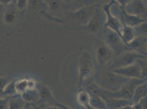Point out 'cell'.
Wrapping results in <instances>:
<instances>
[{
  "label": "cell",
  "instance_id": "cell-1",
  "mask_svg": "<svg viewBox=\"0 0 147 109\" xmlns=\"http://www.w3.org/2000/svg\"><path fill=\"white\" fill-rule=\"evenodd\" d=\"M130 79L117 75L107 68L98 73L95 83L104 90L115 92Z\"/></svg>",
  "mask_w": 147,
  "mask_h": 109
},
{
  "label": "cell",
  "instance_id": "cell-2",
  "mask_svg": "<svg viewBox=\"0 0 147 109\" xmlns=\"http://www.w3.org/2000/svg\"><path fill=\"white\" fill-rule=\"evenodd\" d=\"M95 70V63L92 54L85 51L81 55L78 62V88L82 89L84 82L90 78Z\"/></svg>",
  "mask_w": 147,
  "mask_h": 109
},
{
  "label": "cell",
  "instance_id": "cell-3",
  "mask_svg": "<svg viewBox=\"0 0 147 109\" xmlns=\"http://www.w3.org/2000/svg\"><path fill=\"white\" fill-rule=\"evenodd\" d=\"M145 81H147V79H131L123 84L118 91L115 92H109L102 88L99 97L102 98H110L131 100L136 87Z\"/></svg>",
  "mask_w": 147,
  "mask_h": 109
},
{
  "label": "cell",
  "instance_id": "cell-4",
  "mask_svg": "<svg viewBox=\"0 0 147 109\" xmlns=\"http://www.w3.org/2000/svg\"><path fill=\"white\" fill-rule=\"evenodd\" d=\"M102 31L103 37V41H102L113 50L117 56L125 51L132 50L124 43L121 37L117 32L106 27H104Z\"/></svg>",
  "mask_w": 147,
  "mask_h": 109
},
{
  "label": "cell",
  "instance_id": "cell-5",
  "mask_svg": "<svg viewBox=\"0 0 147 109\" xmlns=\"http://www.w3.org/2000/svg\"><path fill=\"white\" fill-rule=\"evenodd\" d=\"M138 58L147 59V56L140 54L134 50L125 51L117 55L110 63L108 69L112 70L121 67H126L136 62Z\"/></svg>",
  "mask_w": 147,
  "mask_h": 109
},
{
  "label": "cell",
  "instance_id": "cell-6",
  "mask_svg": "<svg viewBox=\"0 0 147 109\" xmlns=\"http://www.w3.org/2000/svg\"><path fill=\"white\" fill-rule=\"evenodd\" d=\"M113 50L103 41L98 40L96 44L95 56L97 63L100 68H104L109 66L114 58Z\"/></svg>",
  "mask_w": 147,
  "mask_h": 109
},
{
  "label": "cell",
  "instance_id": "cell-7",
  "mask_svg": "<svg viewBox=\"0 0 147 109\" xmlns=\"http://www.w3.org/2000/svg\"><path fill=\"white\" fill-rule=\"evenodd\" d=\"M106 21V15L102 7L99 5L96 7L92 18L86 26L82 27L84 31L91 33H97L104 28Z\"/></svg>",
  "mask_w": 147,
  "mask_h": 109
},
{
  "label": "cell",
  "instance_id": "cell-8",
  "mask_svg": "<svg viewBox=\"0 0 147 109\" xmlns=\"http://www.w3.org/2000/svg\"><path fill=\"white\" fill-rule=\"evenodd\" d=\"M97 6L98 4H93L81 7L71 12L70 15L71 18L83 27L86 26L92 18Z\"/></svg>",
  "mask_w": 147,
  "mask_h": 109
},
{
  "label": "cell",
  "instance_id": "cell-9",
  "mask_svg": "<svg viewBox=\"0 0 147 109\" xmlns=\"http://www.w3.org/2000/svg\"><path fill=\"white\" fill-rule=\"evenodd\" d=\"M125 10L129 14L147 19V0H131Z\"/></svg>",
  "mask_w": 147,
  "mask_h": 109
},
{
  "label": "cell",
  "instance_id": "cell-10",
  "mask_svg": "<svg viewBox=\"0 0 147 109\" xmlns=\"http://www.w3.org/2000/svg\"><path fill=\"white\" fill-rule=\"evenodd\" d=\"M111 70L113 73L129 79H146L143 78L141 67L136 62L126 67L116 68Z\"/></svg>",
  "mask_w": 147,
  "mask_h": 109
},
{
  "label": "cell",
  "instance_id": "cell-11",
  "mask_svg": "<svg viewBox=\"0 0 147 109\" xmlns=\"http://www.w3.org/2000/svg\"><path fill=\"white\" fill-rule=\"evenodd\" d=\"M111 3V1L110 0L109 3L102 7V8L106 15V21L104 25V27L110 29V30L117 32L122 38L121 31L123 25L119 20V19L114 17L110 12V6Z\"/></svg>",
  "mask_w": 147,
  "mask_h": 109
},
{
  "label": "cell",
  "instance_id": "cell-12",
  "mask_svg": "<svg viewBox=\"0 0 147 109\" xmlns=\"http://www.w3.org/2000/svg\"><path fill=\"white\" fill-rule=\"evenodd\" d=\"M36 88L40 94L38 104H46L49 105V106H54L57 105L58 102L55 99L52 92L47 85L37 82Z\"/></svg>",
  "mask_w": 147,
  "mask_h": 109
},
{
  "label": "cell",
  "instance_id": "cell-13",
  "mask_svg": "<svg viewBox=\"0 0 147 109\" xmlns=\"http://www.w3.org/2000/svg\"><path fill=\"white\" fill-rule=\"evenodd\" d=\"M31 5L35 12L39 13L45 18L49 20L55 21L59 23H63V21L50 15L49 13V6L44 0H30Z\"/></svg>",
  "mask_w": 147,
  "mask_h": 109
},
{
  "label": "cell",
  "instance_id": "cell-14",
  "mask_svg": "<svg viewBox=\"0 0 147 109\" xmlns=\"http://www.w3.org/2000/svg\"><path fill=\"white\" fill-rule=\"evenodd\" d=\"M147 36L135 37L128 45L132 50L147 56Z\"/></svg>",
  "mask_w": 147,
  "mask_h": 109
},
{
  "label": "cell",
  "instance_id": "cell-15",
  "mask_svg": "<svg viewBox=\"0 0 147 109\" xmlns=\"http://www.w3.org/2000/svg\"><path fill=\"white\" fill-rule=\"evenodd\" d=\"M147 82L145 81L136 87L131 100V105L138 103L141 99L147 97Z\"/></svg>",
  "mask_w": 147,
  "mask_h": 109
},
{
  "label": "cell",
  "instance_id": "cell-16",
  "mask_svg": "<svg viewBox=\"0 0 147 109\" xmlns=\"http://www.w3.org/2000/svg\"><path fill=\"white\" fill-rule=\"evenodd\" d=\"M103 99L105 101L108 109H120L126 105H131V100L126 99L110 98Z\"/></svg>",
  "mask_w": 147,
  "mask_h": 109
},
{
  "label": "cell",
  "instance_id": "cell-17",
  "mask_svg": "<svg viewBox=\"0 0 147 109\" xmlns=\"http://www.w3.org/2000/svg\"><path fill=\"white\" fill-rule=\"evenodd\" d=\"M21 96L27 103L37 105L40 100V94L37 88L32 90L28 89L23 93Z\"/></svg>",
  "mask_w": 147,
  "mask_h": 109
},
{
  "label": "cell",
  "instance_id": "cell-18",
  "mask_svg": "<svg viewBox=\"0 0 147 109\" xmlns=\"http://www.w3.org/2000/svg\"><path fill=\"white\" fill-rule=\"evenodd\" d=\"M66 7L73 12L81 7L93 5L94 0H63Z\"/></svg>",
  "mask_w": 147,
  "mask_h": 109
},
{
  "label": "cell",
  "instance_id": "cell-19",
  "mask_svg": "<svg viewBox=\"0 0 147 109\" xmlns=\"http://www.w3.org/2000/svg\"><path fill=\"white\" fill-rule=\"evenodd\" d=\"M8 98L9 109H23L26 104L20 94H17Z\"/></svg>",
  "mask_w": 147,
  "mask_h": 109
},
{
  "label": "cell",
  "instance_id": "cell-20",
  "mask_svg": "<svg viewBox=\"0 0 147 109\" xmlns=\"http://www.w3.org/2000/svg\"><path fill=\"white\" fill-rule=\"evenodd\" d=\"M121 33L123 41L127 45L129 43L132 41L135 38V35L133 27L123 25Z\"/></svg>",
  "mask_w": 147,
  "mask_h": 109
},
{
  "label": "cell",
  "instance_id": "cell-21",
  "mask_svg": "<svg viewBox=\"0 0 147 109\" xmlns=\"http://www.w3.org/2000/svg\"><path fill=\"white\" fill-rule=\"evenodd\" d=\"M47 4L49 10L55 13H59L66 7L63 0H44Z\"/></svg>",
  "mask_w": 147,
  "mask_h": 109
},
{
  "label": "cell",
  "instance_id": "cell-22",
  "mask_svg": "<svg viewBox=\"0 0 147 109\" xmlns=\"http://www.w3.org/2000/svg\"><path fill=\"white\" fill-rule=\"evenodd\" d=\"M90 97L91 96L88 92L82 89L79 91L76 95V101L80 105L85 108L89 105Z\"/></svg>",
  "mask_w": 147,
  "mask_h": 109
},
{
  "label": "cell",
  "instance_id": "cell-23",
  "mask_svg": "<svg viewBox=\"0 0 147 109\" xmlns=\"http://www.w3.org/2000/svg\"><path fill=\"white\" fill-rule=\"evenodd\" d=\"M89 105L97 109H108L104 99L98 96H91Z\"/></svg>",
  "mask_w": 147,
  "mask_h": 109
},
{
  "label": "cell",
  "instance_id": "cell-24",
  "mask_svg": "<svg viewBox=\"0 0 147 109\" xmlns=\"http://www.w3.org/2000/svg\"><path fill=\"white\" fill-rule=\"evenodd\" d=\"M28 79L24 78L19 79L15 81L14 88L17 94L22 95L25 91L28 90Z\"/></svg>",
  "mask_w": 147,
  "mask_h": 109
},
{
  "label": "cell",
  "instance_id": "cell-25",
  "mask_svg": "<svg viewBox=\"0 0 147 109\" xmlns=\"http://www.w3.org/2000/svg\"><path fill=\"white\" fill-rule=\"evenodd\" d=\"M16 81H11L10 82L7 86L5 91L0 96V98H6L11 97L17 94L14 88V84Z\"/></svg>",
  "mask_w": 147,
  "mask_h": 109
},
{
  "label": "cell",
  "instance_id": "cell-26",
  "mask_svg": "<svg viewBox=\"0 0 147 109\" xmlns=\"http://www.w3.org/2000/svg\"><path fill=\"white\" fill-rule=\"evenodd\" d=\"M135 37L147 36V21L133 27Z\"/></svg>",
  "mask_w": 147,
  "mask_h": 109
},
{
  "label": "cell",
  "instance_id": "cell-27",
  "mask_svg": "<svg viewBox=\"0 0 147 109\" xmlns=\"http://www.w3.org/2000/svg\"><path fill=\"white\" fill-rule=\"evenodd\" d=\"M16 18V15L12 10L7 11L4 15V20L8 24H12Z\"/></svg>",
  "mask_w": 147,
  "mask_h": 109
},
{
  "label": "cell",
  "instance_id": "cell-28",
  "mask_svg": "<svg viewBox=\"0 0 147 109\" xmlns=\"http://www.w3.org/2000/svg\"><path fill=\"white\" fill-rule=\"evenodd\" d=\"M136 62L139 64L142 72L143 79H147V59L138 58Z\"/></svg>",
  "mask_w": 147,
  "mask_h": 109
},
{
  "label": "cell",
  "instance_id": "cell-29",
  "mask_svg": "<svg viewBox=\"0 0 147 109\" xmlns=\"http://www.w3.org/2000/svg\"><path fill=\"white\" fill-rule=\"evenodd\" d=\"M11 81L6 77L0 76V96L5 91L7 86L10 82Z\"/></svg>",
  "mask_w": 147,
  "mask_h": 109
},
{
  "label": "cell",
  "instance_id": "cell-30",
  "mask_svg": "<svg viewBox=\"0 0 147 109\" xmlns=\"http://www.w3.org/2000/svg\"><path fill=\"white\" fill-rule=\"evenodd\" d=\"M16 7L20 11H23L28 5V0H17Z\"/></svg>",
  "mask_w": 147,
  "mask_h": 109
},
{
  "label": "cell",
  "instance_id": "cell-31",
  "mask_svg": "<svg viewBox=\"0 0 147 109\" xmlns=\"http://www.w3.org/2000/svg\"><path fill=\"white\" fill-rule=\"evenodd\" d=\"M0 109H9L8 97L0 98Z\"/></svg>",
  "mask_w": 147,
  "mask_h": 109
},
{
  "label": "cell",
  "instance_id": "cell-32",
  "mask_svg": "<svg viewBox=\"0 0 147 109\" xmlns=\"http://www.w3.org/2000/svg\"><path fill=\"white\" fill-rule=\"evenodd\" d=\"M36 81L33 79H28V89H35L36 88L37 86Z\"/></svg>",
  "mask_w": 147,
  "mask_h": 109
},
{
  "label": "cell",
  "instance_id": "cell-33",
  "mask_svg": "<svg viewBox=\"0 0 147 109\" xmlns=\"http://www.w3.org/2000/svg\"><path fill=\"white\" fill-rule=\"evenodd\" d=\"M115 1L120 6L125 9V7L127 5V4L131 1V0H115Z\"/></svg>",
  "mask_w": 147,
  "mask_h": 109
},
{
  "label": "cell",
  "instance_id": "cell-34",
  "mask_svg": "<svg viewBox=\"0 0 147 109\" xmlns=\"http://www.w3.org/2000/svg\"><path fill=\"white\" fill-rule=\"evenodd\" d=\"M17 0H0V4L3 5H8L11 3L16 4Z\"/></svg>",
  "mask_w": 147,
  "mask_h": 109
},
{
  "label": "cell",
  "instance_id": "cell-35",
  "mask_svg": "<svg viewBox=\"0 0 147 109\" xmlns=\"http://www.w3.org/2000/svg\"><path fill=\"white\" fill-rule=\"evenodd\" d=\"M23 109H35L34 105L30 103H27L25 105L24 107L23 108Z\"/></svg>",
  "mask_w": 147,
  "mask_h": 109
},
{
  "label": "cell",
  "instance_id": "cell-36",
  "mask_svg": "<svg viewBox=\"0 0 147 109\" xmlns=\"http://www.w3.org/2000/svg\"><path fill=\"white\" fill-rule=\"evenodd\" d=\"M57 106H59V107H61V109H71L70 107H69V106H67V105H64V104H61V103H59L57 104Z\"/></svg>",
  "mask_w": 147,
  "mask_h": 109
},
{
  "label": "cell",
  "instance_id": "cell-37",
  "mask_svg": "<svg viewBox=\"0 0 147 109\" xmlns=\"http://www.w3.org/2000/svg\"><path fill=\"white\" fill-rule=\"evenodd\" d=\"M43 109H61V108L59 106L54 105V106H48Z\"/></svg>",
  "mask_w": 147,
  "mask_h": 109
},
{
  "label": "cell",
  "instance_id": "cell-38",
  "mask_svg": "<svg viewBox=\"0 0 147 109\" xmlns=\"http://www.w3.org/2000/svg\"><path fill=\"white\" fill-rule=\"evenodd\" d=\"M120 109H132V105H126V106H123V107Z\"/></svg>",
  "mask_w": 147,
  "mask_h": 109
},
{
  "label": "cell",
  "instance_id": "cell-39",
  "mask_svg": "<svg viewBox=\"0 0 147 109\" xmlns=\"http://www.w3.org/2000/svg\"><path fill=\"white\" fill-rule=\"evenodd\" d=\"M85 108H86V109H97L92 108V107H91V106H90L89 105H87V106H86V107H85Z\"/></svg>",
  "mask_w": 147,
  "mask_h": 109
},
{
  "label": "cell",
  "instance_id": "cell-40",
  "mask_svg": "<svg viewBox=\"0 0 147 109\" xmlns=\"http://www.w3.org/2000/svg\"><path fill=\"white\" fill-rule=\"evenodd\" d=\"M33 105H34V109H41L40 108V106H38L37 105H35V104H33Z\"/></svg>",
  "mask_w": 147,
  "mask_h": 109
}]
</instances>
